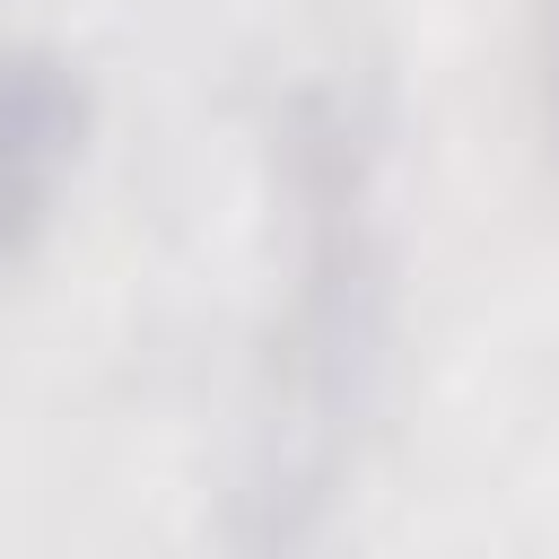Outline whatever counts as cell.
<instances>
[{"label":"cell","mask_w":559,"mask_h":559,"mask_svg":"<svg viewBox=\"0 0 559 559\" xmlns=\"http://www.w3.org/2000/svg\"><path fill=\"white\" fill-rule=\"evenodd\" d=\"M288 183V306L271 323L236 542L288 550L314 542L358 428L384 376V314H393V253H384V131L358 87H306L280 131Z\"/></svg>","instance_id":"1"},{"label":"cell","mask_w":559,"mask_h":559,"mask_svg":"<svg viewBox=\"0 0 559 559\" xmlns=\"http://www.w3.org/2000/svg\"><path fill=\"white\" fill-rule=\"evenodd\" d=\"M79 140H87L79 70L44 44L0 52V262H17L52 227V201L79 166Z\"/></svg>","instance_id":"2"}]
</instances>
